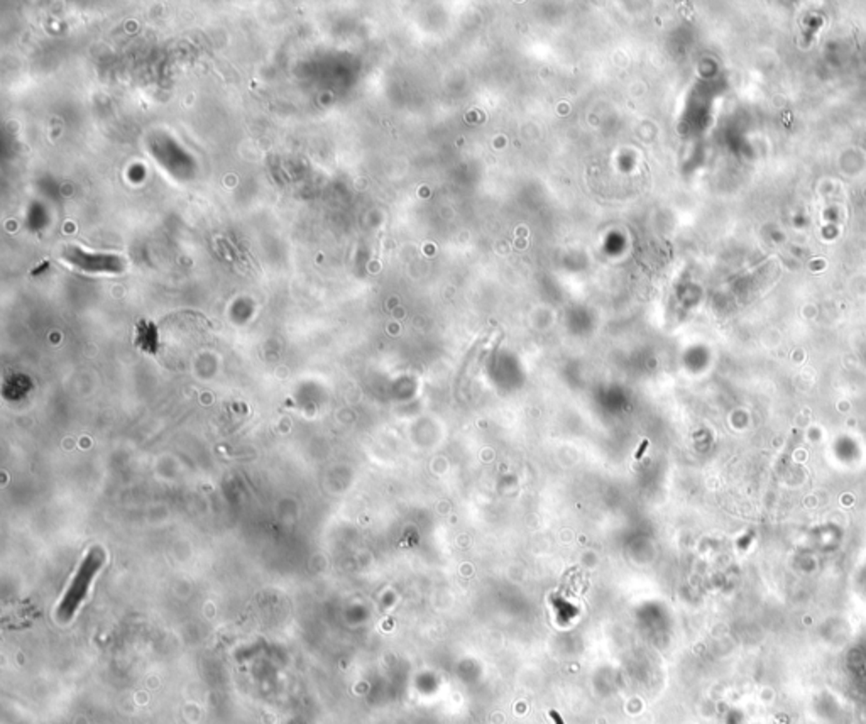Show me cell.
Returning <instances> with one entry per match:
<instances>
[{
	"instance_id": "obj_4",
	"label": "cell",
	"mask_w": 866,
	"mask_h": 724,
	"mask_svg": "<svg viewBox=\"0 0 866 724\" xmlns=\"http://www.w3.org/2000/svg\"><path fill=\"white\" fill-rule=\"evenodd\" d=\"M550 718L553 719V723H555V724H565L564 719H562V716L558 714L557 711H550Z\"/></svg>"
},
{
	"instance_id": "obj_1",
	"label": "cell",
	"mask_w": 866,
	"mask_h": 724,
	"mask_svg": "<svg viewBox=\"0 0 866 724\" xmlns=\"http://www.w3.org/2000/svg\"><path fill=\"white\" fill-rule=\"evenodd\" d=\"M103 563H105V552L98 549V547L90 549L89 554L85 555V559L80 563L77 574L71 579L70 586H68L66 593L61 598L58 610H56V618H58L59 621L68 623L73 618L75 613L78 611L80 604L85 601L91 582H94L98 570L102 569Z\"/></svg>"
},
{
	"instance_id": "obj_3",
	"label": "cell",
	"mask_w": 866,
	"mask_h": 724,
	"mask_svg": "<svg viewBox=\"0 0 866 724\" xmlns=\"http://www.w3.org/2000/svg\"><path fill=\"white\" fill-rule=\"evenodd\" d=\"M135 343L141 347L142 350L149 352V354H156L158 352L159 342H158V329L149 322H141L135 329Z\"/></svg>"
},
{
	"instance_id": "obj_2",
	"label": "cell",
	"mask_w": 866,
	"mask_h": 724,
	"mask_svg": "<svg viewBox=\"0 0 866 724\" xmlns=\"http://www.w3.org/2000/svg\"><path fill=\"white\" fill-rule=\"evenodd\" d=\"M63 259L75 266L77 269L85 271V273H110L117 274L122 273L126 267V261L117 254H102V253H89L80 247L68 246L63 249Z\"/></svg>"
},
{
	"instance_id": "obj_5",
	"label": "cell",
	"mask_w": 866,
	"mask_h": 724,
	"mask_svg": "<svg viewBox=\"0 0 866 724\" xmlns=\"http://www.w3.org/2000/svg\"><path fill=\"white\" fill-rule=\"evenodd\" d=\"M646 447H648V440H645V442L641 443V445H640V450L636 452V455H634V457H636V459H641V455H643V452H645Z\"/></svg>"
}]
</instances>
